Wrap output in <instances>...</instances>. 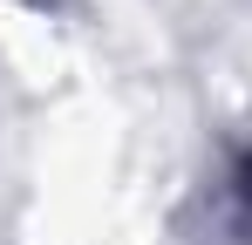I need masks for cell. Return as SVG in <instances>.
Here are the masks:
<instances>
[{"label":"cell","mask_w":252,"mask_h":245,"mask_svg":"<svg viewBox=\"0 0 252 245\" xmlns=\"http://www.w3.org/2000/svg\"><path fill=\"white\" fill-rule=\"evenodd\" d=\"M246 198H252V163H246Z\"/></svg>","instance_id":"obj_1"}]
</instances>
